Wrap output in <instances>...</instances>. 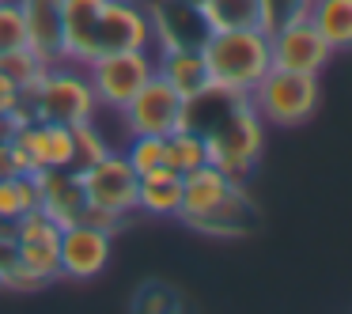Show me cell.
<instances>
[{"mask_svg": "<svg viewBox=\"0 0 352 314\" xmlns=\"http://www.w3.org/2000/svg\"><path fill=\"white\" fill-rule=\"evenodd\" d=\"M0 69L8 72V76L16 80L19 87H23V99H27V95H31L34 87H38V80L46 76V69H50V65L42 61V57L34 54V49H27V46H23V49H16V54L0 57Z\"/></svg>", "mask_w": 352, "mask_h": 314, "instance_id": "obj_24", "label": "cell"}, {"mask_svg": "<svg viewBox=\"0 0 352 314\" xmlns=\"http://www.w3.org/2000/svg\"><path fill=\"white\" fill-rule=\"evenodd\" d=\"M303 16L333 54H352V0H303Z\"/></svg>", "mask_w": 352, "mask_h": 314, "instance_id": "obj_18", "label": "cell"}, {"mask_svg": "<svg viewBox=\"0 0 352 314\" xmlns=\"http://www.w3.org/2000/svg\"><path fill=\"white\" fill-rule=\"evenodd\" d=\"M239 190H243V178L228 175V170L216 167V163H201L197 170L182 175V212H178V220L182 223L201 220V216H208L212 208H220L228 197H235Z\"/></svg>", "mask_w": 352, "mask_h": 314, "instance_id": "obj_12", "label": "cell"}, {"mask_svg": "<svg viewBox=\"0 0 352 314\" xmlns=\"http://www.w3.org/2000/svg\"><path fill=\"white\" fill-rule=\"evenodd\" d=\"M133 311H140V314L182 311V299H178V291H175V288H167V284L152 280V284H144V288L137 291V299H133Z\"/></svg>", "mask_w": 352, "mask_h": 314, "instance_id": "obj_27", "label": "cell"}, {"mask_svg": "<svg viewBox=\"0 0 352 314\" xmlns=\"http://www.w3.org/2000/svg\"><path fill=\"white\" fill-rule=\"evenodd\" d=\"M118 231L99 227V223H69L57 238V261H61V280H95L110 265Z\"/></svg>", "mask_w": 352, "mask_h": 314, "instance_id": "obj_10", "label": "cell"}, {"mask_svg": "<svg viewBox=\"0 0 352 314\" xmlns=\"http://www.w3.org/2000/svg\"><path fill=\"white\" fill-rule=\"evenodd\" d=\"M23 102L31 110V117H42V122L84 125L91 117H99L95 87L87 80V69L76 61H54Z\"/></svg>", "mask_w": 352, "mask_h": 314, "instance_id": "obj_3", "label": "cell"}, {"mask_svg": "<svg viewBox=\"0 0 352 314\" xmlns=\"http://www.w3.org/2000/svg\"><path fill=\"white\" fill-rule=\"evenodd\" d=\"M201 163H208V148H205V137L197 129L178 125L175 133H167V167L175 175H190Z\"/></svg>", "mask_w": 352, "mask_h": 314, "instance_id": "obj_22", "label": "cell"}, {"mask_svg": "<svg viewBox=\"0 0 352 314\" xmlns=\"http://www.w3.org/2000/svg\"><path fill=\"white\" fill-rule=\"evenodd\" d=\"M246 99H250V106L258 110V117L265 125L292 129V125H303L307 117L318 110L322 84H318V76L269 69L265 76L250 87V95H246Z\"/></svg>", "mask_w": 352, "mask_h": 314, "instance_id": "obj_4", "label": "cell"}, {"mask_svg": "<svg viewBox=\"0 0 352 314\" xmlns=\"http://www.w3.org/2000/svg\"><path fill=\"white\" fill-rule=\"evenodd\" d=\"M27 27V49L46 65L61 61V0H16Z\"/></svg>", "mask_w": 352, "mask_h": 314, "instance_id": "obj_15", "label": "cell"}, {"mask_svg": "<svg viewBox=\"0 0 352 314\" xmlns=\"http://www.w3.org/2000/svg\"><path fill=\"white\" fill-rule=\"evenodd\" d=\"M155 72H160L182 99H193V95H201L208 87L205 61H201L197 46H160V54H155Z\"/></svg>", "mask_w": 352, "mask_h": 314, "instance_id": "obj_16", "label": "cell"}, {"mask_svg": "<svg viewBox=\"0 0 352 314\" xmlns=\"http://www.w3.org/2000/svg\"><path fill=\"white\" fill-rule=\"evenodd\" d=\"M8 231H12V223H4V220H0V235H8Z\"/></svg>", "mask_w": 352, "mask_h": 314, "instance_id": "obj_31", "label": "cell"}, {"mask_svg": "<svg viewBox=\"0 0 352 314\" xmlns=\"http://www.w3.org/2000/svg\"><path fill=\"white\" fill-rule=\"evenodd\" d=\"M27 46V27H23V12L16 0H0V57L16 54Z\"/></svg>", "mask_w": 352, "mask_h": 314, "instance_id": "obj_25", "label": "cell"}, {"mask_svg": "<svg viewBox=\"0 0 352 314\" xmlns=\"http://www.w3.org/2000/svg\"><path fill=\"white\" fill-rule=\"evenodd\" d=\"M19 102H23V87H19L8 72L0 69V114H12Z\"/></svg>", "mask_w": 352, "mask_h": 314, "instance_id": "obj_29", "label": "cell"}, {"mask_svg": "<svg viewBox=\"0 0 352 314\" xmlns=\"http://www.w3.org/2000/svg\"><path fill=\"white\" fill-rule=\"evenodd\" d=\"M155 27L152 12L140 0H102L99 27H95V57L122 54V49H152Z\"/></svg>", "mask_w": 352, "mask_h": 314, "instance_id": "obj_9", "label": "cell"}, {"mask_svg": "<svg viewBox=\"0 0 352 314\" xmlns=\"http://www.w3.org/2000/svg\"><path fill=\"white\" fill-rule=\"evenodd\" d=\"M269 54H273V69L284 72H303V76H322L326 65L333 61L329 42L314 31V23L296 12L284 23H276L269 31Z\"/></svg>", "mask_w": 352, "mask_h": 314, "instance_id": "obj_7", "label": "cell"}, {"mask_svg": "<svg viewBox=\"0 0 352 314\" xmlns=\"http://www.w3.org/2000/svg\"><path fill=\"white\" fill-rule=\"evenodd\" d=\"M186 227H197V231L216 235V238H239L254 227V205H250V197H246V190H239L235 197H228L220 208H212V212L201 216V220H190Z\"/></svg>", "mask_w": 352, "mask_h": 314, "instance_id": "obj_19", "label": "cell"}, {"mask_svg": "<svg viewBox=\"0 0 352 314\" xmlns=\"http://www.w3.org/2000/svg\"><path fill=\"white\" fill-rule=\"evenodd\" d=\"M87 69V80L95 87V99H99V110H118L155 76V54L152 49H122V54H107L95 57Z\"/></svg>", "mask_w": 352, "mask_h": 314, "instance_id": "obj_5", "label": "cell"}, {"mask_svg": "<svg viewBox=\"0 0 352 314\" xmlns=\"http://www.w3.org/2000/svg\"><path fill=\"white\" fill-rule=\"evenodd\" d=\"M102 0H61V61H95V27Z\"/></svg>", "mask_w": 352, "mask_h": 314, "instance_id": "obj_14", "label": "cell"}, {"mask_svg": "<svg viewBox=\"0 0 352 314\" xmlns=\"http://www.w3.org/2000/svg\"><path fill=\"white\" fill-rule=\"evenodd\" d=\"M38 178V208L57 223V227H69V223L84 220V186H80L76 167H65V170H31Z\"/></svg>", "mask_w": 352, "mask_h": 314, "instance_id": "obj_13", "label": "cell"}, {"mask_svg": "<svg viewBox=\"0 0 352 314\" xmlns=\"http://www.w3.org/2000/svg\"><path fill=\"white\" fill-rule=\"evenodd\" d=\"M125 159L137 175H152V170L167 167V137L160 133H140V137H129L125 144Z\"/></svg>", "mask_w": 352, "mask_h": 314, "instance_id": "obj_23", "label": "cell"}, {"mask_svg": "<svg viewBox=\"0 0 352 314\" xmlns=\"http://www.w3.org/2000/svg\"><path fill=\"white\" fill-rule=\"evenodd\" d=\"M201 61H205L208 87L216 91L250 95V87L273 69L265 27H231V31H205L197 42Z\"/></svg>", "mask_w": 352, "mask_h": 314, "instance_id": "obj_2", "label": "cell"}, {"mask_svg": "<svg viewBox=\"0 0 352 314\" xmlns=\"http://www.w3.org/2000/svg\"><path fill=\"white\" fill-rule=\"evenodd\" d=\"M76 175H80V186H84V197H87L91 208H107V212L122 216V220L129 212H137V182H140V175L129 167L125 152L110 148L102 159L76 167Z\"/></svg>", "mask_w": 352, "mask_h": 314, "instance_id": "obj_6", "label": "cell"}, {"mask_svg": "<svg viewBox=\"0 0 352 314\" xmlns=\"http://www.w3.org/2000/svg\"><path fill=\"white\" fill-rule=\"evenodd\" d=\"M34 208H38V178L31 170L0 178V220L16 223L19 216L34 212Z\"/></svg>", "mask_w": 352, "mask_h": 314, "instance_id": "obj_21", "label": "cell"}, {"mask_svg": "<svg viewBox=\"0 0 352 314\" xmlns=\"http://www.w3.org/2000/svg\"><path fill=\"white\" fill-rule=\"evenodd\" d=\"M193 8H197L205 31L261 27V0H197Z\"/></svg>", "mask_w": 352, "mask_h": 314, "instance_id": "obj_20", "label": "cell"}, {"mask_svg": "<svg viewBox=\"0 0 352 314\" xmlns=\"http://www.w3.org/2000/svg\"><path fill=\"white\" fill-rule=\"evenodd\" d=\"M137 212L155 216V220H178V212H182V175H175L170 167L140 175Z\"/></svg>", "mask_w": 352, "mask_h": 314, "instance_id": "obj_17", "label": "cell"}, {"mask_svg": "<svg viewBox=\"0 0 352 314\" xmlns=\"http://www.w3.org/2000/svg\"><path fill=\"white\" fill-rule=\"evenodd\" d=\"M19 170H27V163H23V155H19L16 140H0V178L19 175Z\"/></svg>", "mask_w": 352, "mask_h": 314, "instance_id": "obj_30", "label": "cell"}, {"mask_svg": "<svg viewBox=\"0 0 352 314\" xmlns=\"http://www.w3.org/2000/svg\"><path fill=\"white\" fill-rule=\"evenodd\" d=\"M212 117H186L182 125H190L205 137L208 163L223 167L235 178L250 175L261 159V148H265V122L258 117V110L250 106L246 95L212 87Z\"/></svg>", "mask_w": 352, "mask_h": 314, "instance_id": "obj_1", "label": "cell"}, {"mask_svg": "<svg viewBox=\"0 0 352 314\" xmlns=\"http://www.w3.org/2000/svg\"><path fill=\"white\" fill-rule=\"evenodd\" d=\"M72 137H76V167H84V163H95V159H102V155L110 152V140H107V133L99 129V122H84V125H72Z\"/></svg>", "mask_w": 352, "mask_h": 314, "instance_id": "obj_26", "label": "cell"}, {"mask_svg": "<svg viewBox=\"0 0 352 314\" xmlns=\"http://www.w3.org/2000/svg\"><path fill=\"white\" fill-rule=\"evenodd\" d=\"M16 148L23 155L27 170H65L76 167V137H72V125L61 122H42L31 117L16 129Z\"/></svg>", "mask_w": 352, "mask_h": 314, "instance_id": "obj_11", "label": "cell"}, {"mask_svg": "<svg viewBox=\"0 0 352 314\" xmlns=\"http://www.w3.org/2000/svg\"><path fill=\"white\" fill-rule=\"evenodd\" d=\"M296 12H303V0H261V27L273 31L276 23H284Z\"/></svg>", "mask_w": 352, "mask_h": 314, "instance_id": "obj_28", "label": "cell"}, {"mask_svg": "<svg viewBox=\"0 0 352 314\" xmlns=\"http://www.w3.org/2000/svg\"><path fill=\"white\" fill-rule=\"evenodd\" d=\"M182 117H186V99L160 72L118 110V122H122V129L129 137H140V133H160V137H167V133H175L182 125Z\"/></svg>", "mask_w": 352, "mask_h": 314, "instance_id": "obj_8", "label": "cell"}]
</instances>
